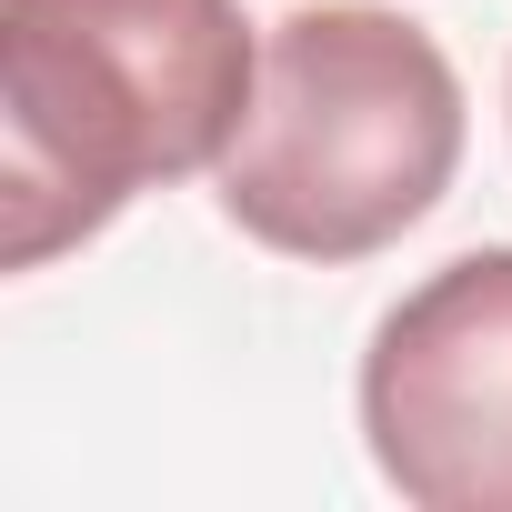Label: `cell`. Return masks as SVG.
<instances>
[{
	"label": "cell",
	"mask_w": 512,
	"mask_h": 512,
	"mask_svg": "<svg viewBox=\"0 0 512 512\" xmlns=\"http://www.w3.org/2000/svg\"><path fill=\"white\" fill-rule=\"evenodd\" d=\"M462 171V81L442 41L382 0H302L262 41L221 211L282 262H362L402 241Z\"/></svg>",
	"instance_id": "2"
},
{
	"label": "cell",
	"mask_w": 512,
	"mask_h": 512,
	"mask_svg": "<svg viewBox=\"0 0 512 512\" xmlns=\"http://www.w3.org/2000/svg\"><path fill=\"white\" fill-rule=\"evenodd\" d=\"M251 91L241 0H0V262L41 272L141 191L221 171Z\"/></svg>",
	"instance_id": "1"
},
{
	"label": "cell",
	"mask_w": 512,
	"mask_h": 512,
	"mask_svg": "<svg viewBox=\"0 0 512 512\" xmlns=\"http://www.w3.org/2000/svg\"><path fill=\"white\" fill-rule=\"evenodd\" d=\"M362 442L412 512H512V241L462 251L382 312Z\"/></svg>",
	"instance_id": "3"
}]
</instances>
